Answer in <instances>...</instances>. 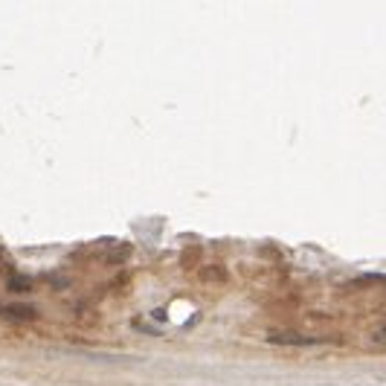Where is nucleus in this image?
Masks as SVG:
<instances>
[{
	"instance_id": "obj_1",
	"label": "nucleus",
	"mask_w": 386,
	"mask_h": 386,
	"mask_svg": "<svg viewBox=\"0 0 386 386\" xmlns=\"http://www.w3.org/2000/svg\"><path fill=\"white\" fill-rule=\"evenodd\" d=\"M0 313H6V317H15V320H21V322L35 317V311L27 308V305H15V308H9V305H6V308H0Z\"/></svg>"
}]
</instances>
